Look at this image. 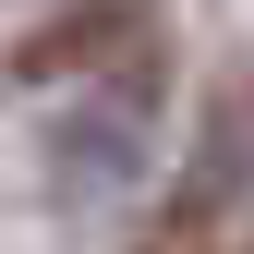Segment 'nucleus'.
Listing matches in <instances>:
<instances>
[{
    "label": "nucleus",
    "instance_id": "f257e3e1",
    "mask_svg": "<svg viewBox=\"0 0 254 254\" xmlns=\"http://www.w3.org/2000/svg\"><path fill=\"white\" fill-rule=\"evenodd\" d=\"M145 145H157V61H121L109 85H85V97H73V121H61V145H49V170H61V194L109 206L121 182H133Z\"/></svg>",
    "mask_w": 254,
    "mask_h": 254
}]
</instances>
